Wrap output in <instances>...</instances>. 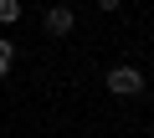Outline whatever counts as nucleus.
<instances>
[{"label":"nucleus","mask_w":154,"mask_h":138,"mask_svg":"<svg viewBox=\"0 0 154 138\" xmlns=\"http://www.w3.org/2000/svg\"><path fill=\"white\" fill-rule=\"evenodd\" d=\"M103 82H108V92H113V97H139V92H144V72H139L134 61H113Z\"/></svg>","instance_id":"obj_1"},{"label":"nucleus","mask_w":154,"mask_h":138,"mask_svg":"<svg viewBox=\"0 0 154 138\" xmlns=\"http://www.w3.org/2000/svg\"><path fill=\"white\" fill-rule=\"evenodd\" d=\"M41 31H46L51 41H67V36L77 31V10H72V5H46V16H41Z\"/></svg>","instance_id":"obj_2"},{"label":"nucleus","mask_w":154,"mask_h":138,"mask_svg":"<svg viewBox=\"0 0 154 138\" xmlns=\"http://www.w3.org/2000/svg\"><path fill=\"white\" fill-rule=\"evenodd\" d=\"M11 66H16V41L0 36V77H11Z\"/></svg>","instance_id":"obj_3"},{"label":"nucleus","mask_w":154,"mask_h":138,"mask_svg":"<svg viewBox=\"0 0 154 138\" xmlns=\"http://www.w3.org/2000/svg\"><path fill=\"white\" fill-rule=\"evenodd\" d=\"M26 16V5H21V0H0V26H16Z\"/></svg>","instance_id":"obj_4"},{"label":"nucleus","mask_w":154,"mask_h":138,"mask_svg":"<svg viewBox=\"0 0 154 138\" xmlns=\"http://www.w3.org/2000/svg\"><path fill=\"white\" fill-rule=\"evenodd\" d=\"M93 5H98V10H103V16H113V10H118V5H123V0H93Z\"/></svg>","instance_id":"obj_5"}]
</instances>
